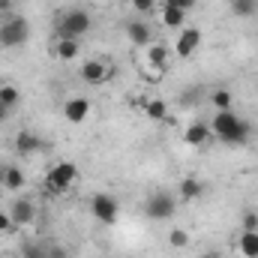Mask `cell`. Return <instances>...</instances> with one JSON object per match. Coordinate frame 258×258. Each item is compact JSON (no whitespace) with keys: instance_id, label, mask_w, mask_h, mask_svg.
<instances>
[{"instance_id":"obj_1","label":"cell","mask_w":258,"mask_h":258,"mask_svg":"<svg viewBox=\"0 0 258 258\" xmlns=\"http://www.w3.org/2000/svg\"><path fill=\"white\" fill-rule=\"evenodd\" d=\"M207 126L213 132V138H219L222 144H231V147L246 144L249 135H252V126H249L243 117H237L234 111H216Z\"/></svg>"},{"instance_id":"obj_2","label":"cell","mask_w":258,"mask_h":258,"mask_svg":"<svg viewBox=\"0 0 258 258\" xmlns=\"http://www.w3.org/2000/svg\"><path fill=\"white\" fill-rule=\"evenodd\" d=\"M93 18L87 9H63L54 21V39H84V33H90Z\"/></svg>"},{"instance_id":"obj_3","label":"cell","mask_w":258,"mask_h":258,"mask_svg":"<svg viewBox=\"0 0 258 258\" xmlns=\"http://www.w3.org/2000/svg\"><path fill=\"white\" fill-rule=\"evenodd\" d=\"M30 39V24L21 15H6L0 24V48H21Z\"/></svg>"},{"instance_id":"obj_4","label":"cell","mask_w":258,"mask_h":258,"mask_svg":"<svg viewBox=\"0 0 258 258\" xmlns=\"http://www.w3.org/2000/svg\"><path fill=\"white\" fill-rule=\"evenodd\" d=\"M174 210H177V195H171V192H153L144 201V216L147 219H156V222L171 219Z\"/></svg>"},{"instance_id":"obj_5","label":"cell","mask_w":258,"mask_h":258,"mask_svg":"<svg viewBox=\"0 0 258 258\" xmlns=\"http://www.w3.org/2000/svg\"><path fill=\"white\" fill-rule=\"evenodd\" d=\"M90 213H93V219H96L99 225H114L117 216H120V204H117L114 195L99 192V195L90 198Z\"/></svg>"},{"instance_id":"obj_6","label":"cell","mask_w":258,"mask_h":258,"mask_svg":"<svg viewBox=\"0 0 258 258\" xmlns=\"http://www.w3.org/2000/svg\"><path fill=\"white\" fill-rule=\"evenodd\" d=\"M78 78H81L84 84H90V87H99V84H105V81L111 78V63L102 60V57H90V60L81 63Z\"/></svg>"},{"instance_id":"obj_7","label":"cell","mask_w":258,"mask_h":258,"mask_svg":"<svg viewBox=\"0 0 258 258\" xmlns=\"http://www.w3.org/2000/svg\"><path fill=\"white\" fill-rule=\"evenodd\" d=\"M75 177H78V168L72 165V162H57L51 171H48V177H45V186H48V192H66L72 183H75Z\"/></svg>"},{"instance_id":"obj_8","label":"cell","mask_w":258,"mask_h":258,"mask_svg":"<svg viewBox=\"0 0 258 258\" xmlns=\"http://www.w3.org/2000/svg\"><path fill=\"white\" fill-rule=\"evenodd\" d=\"M126 39L135 48H147L153 45V27L147 18H129L126 21Z\"/></svg>"},{"instance_id":"obj_9","label":"cell","mask_w":258,"mask_h":258,"mask_svg":"<svg viewBox=\"0 0 258 258\" xmlns=\"http://www.w3.org/2000/svg\"><path fill=\"white\" fill-rule=\"evenodd\" d=\"M36 201L33 198H15L12 204H9V216H12V222H15V228H24V225H33V219H36Z\"/></svg>"},{"instance_id":"obj_10","label":"cell","mask_w":258,"mask_h":258,"mask_svg":"<svg viewBox=\"0 0 258 258\" xmlns=\"http://www.w3.org/2000/svg\"><path fill=\"white\" fill-rule=\"evenodd\" d=\"M198 48H201V30H198V27H183V30H177V45H174V51H177L180 60H189Z\"/></svg>"},{"instance_id":"obj_11","label":"cell","mask_w":258,"mask_h":258,"mask_svg":"<svg viewBox=\"0 0 258 258\" xmlns=\"http://www.w3.org/2000/svg\"><path fill=\"white\" fill-rule=\"evenodd\" d=\"M63 117H66V123H72V126L84 123V120L90 117V99H84V96L66 99L63 102Z\"/></svg>"},{"instance_id":"obj_12","label":"cell","mask_w":258,"mask_h":258,"mask_svg":"<svg viewBox=\"0 0 258 258\" xmlns=\"http://www.w3.org/2000/svg\"><path fill=\"white\" fill-rule=\"evenodd\" d=\"M12 147H15V153H18V156H33V153H39V150H42V138H39L33 129H18V132H15Z\"/></svg>"},{"instance_id":"obj_13","label":"cell","mask_w":258,"mask_h":258,"mask_svg":"<svg viewBox=\"0 0 258 258\" xmlns=\"http://www.w3.org/2000/svg\"><path fill=\"white\" fill-rule=\"evenodd\" d=\"M24 183H27V177H24V171H21L18 165H0V186H3V189L18 192Z\"/></svg>"},{"instance_id":"obj_14","label":"cell","mask_w":258,"mask_h":258,"mask_svg":"<svg viewBox=\"0 0 258 258\" xmlns=\"http://www.w3.org/2000/svg\"><path fill=\"white\" fill-rule=\"evenodd\" d=\"M51 54H54L57 60H63V63L75 60V57L81 54V39H54V42H51Z\"/></svg>"},{"instance_id":"obj_15","label":"cell","mask_w":258,"mask_h":258,"mask_svg":"<svg viewBox=\"0 0 258 258\" xmlns=\"http://www.w3.org/2000/svg\"><path fill=\"white\" fill-rule=\"evenodd\" d=\"M210 138H213V132L207 123H189L183 129V144H189V147H207Z\"/></svg>"},{"instance_id":"obj_16","label":"cell","mask_w":258,"mask_h":258,"mask_svg":"<svg viewBox=\"0 0 258 258\" xmlns=\"http://www.w3.org/2000/svg\"><path fill=\"white\" fill-rule=\"evenodd\" d=\"M204 195V183L198 180V177H183L180 183H177V201H186V204H192V201H198Z\"/></svg>"},{"instance_id":"obj_17","label":"cell","mask_w":258,"mask_h":258,"mask_svg":"<svg viewBox=\"0 0 258 258\" xmlns=\"http://www.w3.org/2000/svg\"><path fill=\"white\" fill-rule=\"evenodd\" d=\"M159 21H162V27H168V30H183V24H186V12L177 9V6L162 3V9H159Z\"/></svg>"},{"instance_id":"obj_18","label":"cell","mask_w":258,"mask_h":258,"mask_svg":"<svg viewBox=\"0 0 258 258\" xmlns=\"http://www.w3.org/2000/svg\"><path fill=\"white\" fill-rule=\"evenodd\" d=\"M207 105H213V111H231L234 96H231L228 87H213V90L207 93Z\"/></svg>"},{"instance_id":"obj_19","label":"cell","mask_w":258,"mask_h":258,"mask_svg":"<svg viewBox=\"0 0 258 258\" xmlns=\"http://www.w3.org/2000/svg\"><path fill=\"white\" fill-rule=\"evenodd\" d=\"M141 111H144V117H150V120H156V123L168 117V105H165V99H159V96L144 99V102H141Z\"/></svg>"},{"instance_id":"obj_20","label":"cell","mask_w":258,"mask_h":258,"mask_svg":"<svg viewBox=\"0 0 258 258\" xmlns=\"http://www.w3.org/2000/svg\"><path fill=\"white\" fill-rule=\"evenodd\" d=\"M144 51H147V63L153 66L156 72H162V69L168 66V48H165L162 42H153V45H147Z\"/></svg>"},{"instance_id":"obj_21","label":"cell","mask_w":258,"mask_h":258,"mask_svg":"<svg viewBox=\"0 0 258 258\" xmlns=\"http://www.w3.org/2000/svg\"><path fill=\"white\" fill-rule=\"evenodd\" d=\"M237 252L243 258L258 255V231H240V237H237Z\"/></svg>"},{"instance_id":"obj_22","label":"cell","mask_w":258,"mask_h":258,"mask_svg":"<svg viewBox=\"0 0 258 258\" xmlns=\"http://www.w3.org/2000/svg\"><path fill=\"white\" fill-rule=\"evenodd\" d=\"M0 102L9 105V108H15V105L21 102V90H18L12 81H0Z\"/></svg>"},{"instance_id":"obj_23","label":"cell","mask_w":258,"mask_h":258,"mask_svg":"<svg viewBox=\"0 0 258 258\" xmlns=\"http://www.w3.org/2000/svg\"><path fill=\"white\" fill-rule=\"evenodd\" d=\"M255 9H258V0H231V12L237 18H249V15H255Z\"/></svg>"},{"instance_id":"obj_24","label":"cell","mask_w":258,"mask_h":258,"mask_svg":"<svg viewBox=\"0 0 258 258\" xmlns=\"http://www.w3.org/2000/svg\"><path fill=\"white\" fill-rule=\"evenodd\" d=\"M168 243H171L174 249H186V246H189V231L180 228V225H174V228L168 231Z\"/></svg>"},{"instance_id":"obj_25","label":"cell","mask_w":258,"mask_h":258,"mask_svg":"<svg viewBox=\"0 0 258 258\" xmlns=\"http://www.w3.org/2000/svg\"><path fill=\"white\" fill-rule=\"evenodd\" d=\"M21 258H48V246H42V243H24L21 246Z\"/></svg>"},{"instance_id":"obj_26","label":"cell","mask_w":258,"mask_h":258,"mask_svg":"<svg viewBox=\"0 0 258 258\" xmlns=\"http://www.w3.org/2000/svg\"><path fill=\"white\" fill-rule=\"evenodd\" d=\"M129 3H132V9H135L141 18H147V15L156 12V0H129Z\"/></svg>"},{"instance_id":"obj_27","label":"cell","mask_w":258,"mask_h":258,"mask_svg":"<svg viewBox=\"0 0 258 258\" xmlns=\"http://www.w3.org/2000/svg\"><path fill=\"white\" fill-rule=\"evenodd\" d=\"M201 96H204V87H192V90H186V93L180 96V102H183L186 108H195V105H201Z\"/></svg>"},{"instance_id":"obj_28","label":"cell","mask_w":258,"mask_h":258,"mask_svg":"<svg viewBox=\"0 0 258 258\" xmlns=\"http://www.w3.org/2000/svg\"><path fill=\"white\" fill-rule=\"evenodd\" d=\"M240 231H258V213L255 210H246L240 216Z\"/></svg>"},{"instance_id":"obj_29","label":"cell","mask_w":258,"mask_h":258,"mask_svg":"<svg viewBox=\"0 0 258 258\" xmlns=\"http://www.w3.org/2000/svg\"><path fill=\"white\" fill-rule=\"evenodd\" d=\"M12 228H15V222H12L9 210H0V234H9Z\"/></svg>"},{"instance_id":"obj_30","label":"cell","mask_w":258,"mask_h":258,"mask_svg":"<svg viewBox=\"0 0 258 258\" xmlns=\"http://www.w3.org/2000/svg\"><path fill=\"white\" fill-rule=\"evenodd\" d=\"M48 258H69V252H66V246L54 243V246H48Z\"/></svg>"},{"instance_id":"obj_31","label":"cell","mask_w":258,"mask_h":258,"mask_svg":"<svg viewBox=\"0 0 258 258\" xmlns=\"http://www.w3.org/2000/svg\"><path fill=\"white\" fill-rule=\"evenodd\" d=\"M165 3H168V6H177V9H183V12L195 6V0H165Z\"/></svg>"},{"instance_id":"obj_32","label":"cell","mask_w":258,"mask_h":258,"mask_svg":"<svg viewBox=\"0 0 258 258\" xmlns=\"http://www.w3.org/2000/svg\"><path fill=\"white\" fill-rule=\"evenodd\" d=\"M9 114H12V108L0 102V123H6V120H9Z\"/></svg>"},{"instance_id":"obj_33","label":"cell","mask_w":258,"mask_h":258,"mask_svg":"<svg viewBox=\"0 0 258 258\" xmlns=\"http://www.w3.org/2000/svg\"><path fill=\"white\" fill-rule=\"evenodd\" d=\"M198 258H225L222 252H216V249H210V252H201Z\"/></svg>"},{"instance_id":"obj_34","label":"cell","mask_w":258,"mask_h":258,"mask_svg":"<svg viewBox=\"0 0 258 258\" xmlns=\"http://www.w3.org/2000/svg\"><path fill=\"white\" fill-rule=\"evenodd\" d=\"M6 9H12V0H0V12H6Z\"/></svg>"},{"instance_id":"obj_35","label":"cell","mask_w":258,"mask_h":258,"mask_svg":"<svg viewBox=\"0 0 258 258\" xmlns=\"http://www.w3.org/2000/svg\"><path fill=\"white\" fill-rule=\"evenodd\" d=\"M99 3H111V0H99Z\"/></svg>"},{"instance_id":"obj_36","label":"cell","mask_w":258,"mask_h":258,"mask_svg":"<svg viewBox=\"0 0 258 258\" xmlns=\"http://www.w3.org/2000/svg\"><path fill=\"white\" fill-rule=\"evenodd\" d=\"M255 258H258V255H255Z\"/></svg>"}]
</instances>
